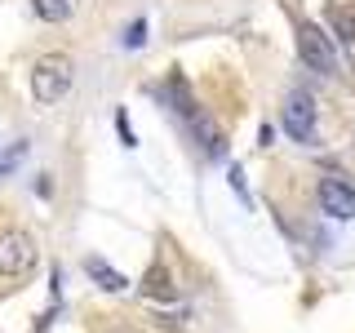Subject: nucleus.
I'll return each instance as SVG.
<instances>
[{"mask_svg": "<svg viewBox=\"0 0 355 333\" xmlns=\"http://www.w3.org/2000/svg\"><path fill=\"white\" fill-rule=\"evenodd\" d=\"M22 151H27V142H14V147L0 155V178H9V173H14V164L22 160Z\"/></svg>", "mask_w": 355, "mask_h": 333, "instance_id": "nucleus-13", "label": "nucleus"}, {"mask_svg": "<svg viewBox=\"0 0 355 333\" xmlns=\"http://www.w3.org/2000/svg\"><path fill=\"white\" fill-rule=\"evenodd\" d=\"M320 209L338 222L355 218V187L347 178H320Z\"/></svg>", "mask_w": 355, "mask_h": 333, "instance_id": "nucleus-5", "label": "nucleus"}, {"mask_svg": "<svg viewBox=\"0 0 355 333\" xmlns=\"http://www.w3.org/2000/svg\"><path fill=\"white\" fill-rule=\"evenodd\" d=\"M116 129H120V138H125V147H133V133H129V116H125V111L116 116Z\"/></svg>", "mask_w": 355, "mask_h": 333, "instance_id": "nucleus-15", "label": "nucleus"}, {"mask_svg": "<svg viewBox=\"0 0 355 333\" xmlns=\"http://www.w3.org/2000/svg\"><path fill=\"white\" fill-rule=\"evenodd\" d=\"M85 271H89V280H94L98 289H107V293H125L129 280L116 271V266H107L103 258H85Z\"/></svg>", "mask_w": 355, "mask_h": 333, "instance_id": "nucleus-6", "label": "nucleus"}, {"mask_svg": "<svg viewBox=\"0 0 355 333\" xmlns=\"http://www.w3.org/2000/svg\"><path fill=\"white\" fill-rule=\"evenodd\" d=\"M187 125H191V133L200 138L205 155H222V151H227V142H222V133L209 125V116H200V111H196V116H187Z\"/></svg>", "mask_w": 355, "mask_h": 333, "instance_id": "nucleus-8", "label": "nucleus"}, {"mask_svg": "<svg viewBox=\"0 0 355 333\" xmlns=\"http://www.w3.org/2000/svg\"><path fill=\"white\" fill-rule=\"evenodd\" d=\"M107 333H138V329H107Z\"/></svg>", "mask_w": 355, "mask_h": 333, "instance_id": "nucleus-16", "label": "nucleus"}, {"mask_svg": "<svg viewBox=\"0 0 355 333\" xmlns=\"http://www.w3.org/2000/svg\"><path fill=\"white\" fill-rule=\"evenodd\" d=\"M280 120H284V133L293 142H311L315 138V98L306 89H293L280 107Z\"/></svg>", "mask_w": 355, "mask_h": 333, "instance_id": "nucleus-4", "label": "nucleus"}, {"mask_svg": "<svg viewBox=\"0 0 355 333\" xmlns=\"http://www.w3.org/2000/svg\"><path fill=\"white\" fill-rule=\"evenodd\" d=\"M227 178H231V187H236V196H240V200H249V191H244V173L236 169V164H231V173H227Z\"/></svg>", "mask_w": 355, "mask_h": 333, "instance_id": "nucleus-14", "label": "nucleus"}, {"mask_svg": "<svg viewBox=\"0 0 355 333\" xmlns=\"http://www.w3.org/2000/svg\"><path fill=\"white\" fill-rule=\"evenodd\" d=\"M71 58L67 53H40L36 67H31V98H36L40 107H53L62 103L67 94H71Z\"/></svg>", "mask_w": 355, "mask_h": 333, "instance_id": "nucleus-1", "label": "nucleus"}, {"mask_svg": "<svg viewBox=\"0 0 355 333\" xmlns=\"http://www.w3.org/2000/svg\"><path fill=\"white\" fill-rule=\"evenodd\" d=\"M297 53H302L306 67H315L324 76L338 71V49H333V36L320 22H297Z\"/></svg>", "mask_w": 355, "mask_h": 333, "instance_id": "nucleus-3", "label": "nucleus"}, {"mask_svg": "<svg viewBox=\"0 0 355 333\" xmlns=\"http://www.w3.org/2000/svg\"><path fill=\"white\" fill-rule=\"evenodd\" d=\"M164 94H169V103H173V111H178L182 120L200 111V107H196V98H191V85H187V76H178V71H173V76H169V85H164Z\"/></svg>", "mask_w": 355, "mask_h": 333, "instance_id": "nucleus-7", "label": "nucleus"}, {"mask_svg": "<svg viewBox=\"0 0 355 333\" xmlns=\"http://www.w3.org/2000/svg\"><path fill=\"white\" fill-rule=\"evenodd\" d=\"M329 27H333L329 36L355 44V5H338V0H333V5H329Z\"/></svg>", "mask_w": 355, "mask_h": 333, "instance_id": "nucleus-9", "label": "nucleus"}, {"mask_svg": "<svg viewBox=\"0 0 355 333\" xmlns=\"http://www.w3.org/2000/svg\"><path fill=\"white\" fill-rule=\"evenodd\" d=\"M31 5H36V18L44 22H62L71 14V0H31Z\"/></svg>", "mask_w": 355, "mask_h": 333, "instance_id": "nucleus-10", "label": "nucleus"}, {"mask_svg": "<svg viewBox=\"0 0 355 333\" xmlns=\"http://www.w3.org/2000/svg\"><path fill=\"white\" fill-rule=\"evenodd\" d=\"M138 44H147V22L133 18V22H129V31H125V49H138Z\"/></svg>", "mask_w": 355, "mask_h": 333, "instance_id": "nucleus-12", "label": "nucleus"}, {"mask_svg": "<svg viewBox=\"0 0 355 333\" xmlns=\"http://www.w3.org/2000/svg\"><path fill=\"white\" fill-rule=\"evenodd\" d=\"M31 266H36V236L22 227L0 231V275L22 280V275H31Z\"/></svg>", "mask_w": 355, "mask_h": 333, "instance_id": "nucleus-2", "label": "nucleus"}, {"mask_svg": "<svg viewBox=\"0 0 355 333\" xmlns=\"http://www.w3.org/2000/svg\"><path fill=\"white\" fill-rule=\"evenodd\" d=\"M142 289H147V293H151V298H173V284H169V271H164V266H160V262H155V266H151V275H147V284H142Z\"/></svg>", "mask_w": 355, "mask_h": 333, "instance_id": "nucleus-11", "label": "nucleus"}]
</instances>
